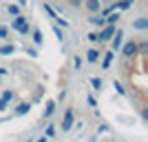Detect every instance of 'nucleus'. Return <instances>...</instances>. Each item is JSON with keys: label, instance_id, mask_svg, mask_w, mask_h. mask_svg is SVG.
Here are the masks:
<instances>
[{"label": "nucleus", "instance_id": "8", "mask_svg": "<svg viewBox=\"0 0 148 142\" xmlns=\"http://www.w3.org/2000/svg\"><path fill=\"white\" fill-rule=\"evenodd\" d=\"M99 58H102V51L95 49V47H91V49L86 51V58H84V60H86L88 64H95V62H99Z\"/></svg>", "mask_w": 148, "mask_h": 142}, {"label": "nucleus", "instance_id": "36", "mask_svg": "<svg viewBox=\"0 0 148 142\" xmlns=\"http://www.w3.org/2000/svg\"><path fill=\"white\" fill-rule=\"evenodd\" d=\"M130 2H133V5H135V2H137V0H130Z\"/></svg>", "mask_w": 148, "mask_h": 142}, {"label": "nucleus", "instance_id": "26", "mask_svg": "<svg viewBox=\"0 0 148 142\" xmlns=\"http://www.w3.org/2000/svg\"><path fill=\"white\" fill-rule=\"evenodd\" d=\"M42 9H44V11H47V13H49V16H51V18H53V20H56L58 11H56V9H53V7H51V5H42Z\"/></svg>", "mask_w": 148, "mask_h": 142}, {"label": "nucleus", "instance_id": "10", "mask_svg": "<svg viewBox=\"0 0 148 142\" xmlns=\"http://www.w3.org/2000/svg\"><path fill=\"white\" fill-rule=\"evenodd\" d=\"M88 22H91L93 27H97V29H102V27L106 25V22H104V16H102V13H91V16H88Z\"/></svg>", "mask_w": 148, "mask_h": 142}, {"label": "nucleus", "instance_id": "24", "mask_svg": "<svg viewBox=\"0 0 148 142\" xmlns=\"http://www.w3.org/2000/svg\"><path fill=\"white\" fill-rule=\"evenodd\" d=\"M82 64H84V58H82V56H75V58H73V69H77V71H80Z\"/></svg>", "mask_w": 148, "mask_h": 142}, {"label": "nucleus", "instance_id": "16", "mask_svg": "<svg viewBox=\"0 0 148 142\" xmlns=\"http://www.w3.org/2000/svg\"><path fill=\"white\" fill-rule=\"evenodd\" d=\"M5 9H7V13H9L11 18H13V16H18V13H20V7L16 5V2H9V5H7Z\"/></svg>", "mask_w": 148, "mask_h": 142}, {"label": "nucleus", "instance_id": "28", "mask_svg": "<svg viewBox=\"0 0 148 142\" xmlns=\"http://www.w3.org/2000/svg\"><path fill=\"white\" fill-rule=\"evenodd\" d=\"M97 133H108V124H106V122H102V124L97 127Z\"/></svg>", "mask_w": 148, "mask_h": 142}, {"label": "nucleus", "instance_id": "22", "mask_svg": "<svg viewBox=\"0 0 148 142\" xmlns=\"http://www.w3.org/2000/svg\"><path fill=\"white\" fill-rule=\"evenodd\" d=\"M102 85H104V82H102V78H91V87L95 89V91H99V89H102Z\"/></svg>", "mask_w": 148, "mask_h": 142}, {"label": "nucleus", "instance_id": "15", "mask_svg": "<svg viewBox=\"0 0 148 142\" xmlns=\"http://www.w3.org/2000/svg\"><path fill=\"white\" fill-rule=\"evenodd\" d=\"M56 133H58V127L53 122H49L47 127H44V136L47 138H56Z\"/></svg>", "mask_w": 148, "mask_h": 142}, {"label": "nucleus", "instance_id": "5", "mask_svg": "<svg viewBox=\"0 0 148 142\" xmlns=\"http://www.w3.org/2000/svg\"><path fill=\"white\" fill-rule=\"evenodd\" d=\"M108 42H111L113 51H117L119 47H122V42H124V29H115V33H113V38L108 40Z\"/></svg>", "mask_w": 148, "mask_h": 142}, {"label": "nucleus", "instance_id": "11", "mask_svg": "<svg viewBox=\"0 0 148 142\" xmlns=\"http://www.w3.org/2000/svg\"><path fill=\"white\" fill-rule=\"evenodd\" d=\"M29 33H31V40H33L36 47H42V44H44V36H42V31H40V29H31Z\"/></svg>", "mask_w": 148, "mask_h": 142}, {"label": "nucleus", "instance_id": "18", "mask_svg": "<svg viewBox=\"0 0 148 142\" xmlns=\"http://www.w3.org/2000/svg\"><path fill=\"white\" fill-rule=\"evenodd\" d=\"M0 98L5 100V102H11V100H13V98H16V93H13V91H11V89H5V91L0 93Z\"/></svg>", "mask_w": 148, "mask_h": 142}, {"label": "nucleus", "instance_id": "25", "mask_svg": "<svg viewBox=\"0 0 148 142\" xmlns=\"http://www.w3.org/2000/svg\"><path fill=\"white\" fill-rule=\"evenodd\" d=\"M86 102H88V107H93V109H97V98H95L93 93H88V96H86Z\"/></svg>", "mask_w": 148, "mask_h": 142}, {"label": "nucleus", "instance_id": "9", "mask_svg": "<svg viewBox=\"0 0 148 142\" xmlns=\"http://www.w3.org/2000/svg\"><path fill=\"white\" fill-rule=\"evenodd\" d=\"M133 29H137V31H148V18L146 16H139V18H135L133 20Z\"/></svg>", "mask_w": 148, "mask_h": 142}, {"label": "nucleus", "instance_id": "21", "mask_svg": "<svg viewBox=\"0 0 148 142\" xmlns=\"http://www.w3.org/2000/svg\"><path fill=\"white\" fill-rule=\"evenodd\" d=\"M86 40L93 42V44H99V33H97V31H91V33L86 36Z\"/></svg>", "mask_w": 148, "mask_h": 142}, {"label": "nucleus", "instance_id": "32", "mask_svg": "<svg viewBox=\"0 0 148 142\" xmlns=\"http://www.w3.org/2000/svg\"><path fill=\"white\" fill-rule=\"evenodd\" d=\"M27 53H29L31 58H36V56H38V51H36V49H31V47H29V49H27Z\"/></svg>", "mask_w": 148, "mask_h": 142}, {"label": "nucleus", "instance_id": "6", "mask_svg": "<svg viewBox=\"0 0 148 142\" xmlns=\"http://www.w3.org/2000/svg\"><path fill=\"white\" fill-rule=\"evenodd\" d=\"M82 7H84L88 13H99V9H102V0H82Z\"/></svg>", "mask_w": 148, "mask_h": 142}, {"label": "nucleus", "instance_id": "35", "mask_svg": "<svg viewBox=\"0 0 148 142\" xmlns=\"http://www.w3.org/2000/svg\"><path fill=\"white\" fill-rule=\"evenodd\" d=\"M27 142H33V138H29V140H27Z\"/></svg>", "mask_w": 148, "mask_h": 142}, {"label": "nucleus", "instance_id": "34", "mask_svg": "<svg viewBox=\"0 0 148 142\" xmlns=\"http://www.w3.org/2000/svg\"><path fill=\"white\" fill-rule=\"evenodd\" d=\"M91 142H97V138H91Z\"/></svg>", "mask_w": 148, "mask_h": 142}, {"label": "nucleus", "instance_id": "7", "mask_svg": "<svg viewBox=\"0 0 148 142\" xmlns=\"http://www.w3.org/2000/svg\"><path fill=\"white\" fill-rule=\"evenodd\" d=\"M56 109H58V102H56V100H47V107H44V111H42V120H44V122L53 118Z\"/></svg>", "mask_w": 148, "mask_h": 142}, {"label": "nucleus", "instance_id": "13", "mask_svg": "<svg viewBox=\"0 0 148 142\" xmlns=\"http://www.w3.org/2000/svg\"><path fill=\"white\" fill-rule=\"evenodd\" d=\"M102 58H104V60H102V69H111V64H113V58H115V51H106V53H104V56H102Z\"/></svg>", "mask_w": 148, "mask_h": 142}, {"label": "nucleus", "instance_id": "27", "mask_svg": "<svg viewBox=\"0 0 148 142\" xmlns=\"http://www.w3.org/2000/svg\"><path fill=\"white\" fill-rule=\"evenodd\" d=\"M0 40H9V29L7 27H0Z\"/></svg>", "mask_w": 148, "mask_h": 142}, {"label": "nucleus", "instance_id": "30", "mask_svg": "<svg viewBox=\"0 0 148 142\" xmlns=\"http://www.w3.org/2000/svg\"><path fill=\"white\" fill-rule=\"evenodd\" d=\"M7 107H9V102H5V100L0 98V111H7Z\"/></svg>", "mask_w": 148, "mask_h": 142}, {"label": "nucleus", "instance_id": "23", "mask_svg": "<svg viewBox=\"0 0 148 142\" xmlns=\"http://www.w3.org/2000/svg\"><path fill=\"white\" fill-rule=\"evenodd\" d=\"M113 87H115V91H117L119 96H126V89L122 87V82H119V80H113Z\"/></svg>", "mask_w": 148, "mask_h": 142}, {"label": "nucleus", "instance_id": "4", "mask_svg": "<svg viewBox=\"0 0 148 142\" xmlns=\"http://www.w3.org/2000/svg\"><path fill=\"white\" fill-rule=\"evenodd\" d=\"M115 29H117V25H104L102 29L97 31L99 33V44H104V42H108L113 38V33H115Z\"/></svg>", "mask_w": 148, "mask_h": 142}, {"label": "nucleus", "instance_id": "20", "mask_svg": "<svg viewBox=\"0 0 148 142\" xmlns=\"http://www.w3.org/2000/svg\"><path fill=\"white\" fill-rule=\"evenodd\" d=\"M56 25L62 27V29H71V22H69V20H64V18H60V16H56Z\"/></svg>", "mask_w": 148, "mask_h": 142}, {"label": "nucleus", "instance_id": "19", "mask_svg": "<svg viewBox=\"0 0 148 142\" xmlns=\"http://www.w3.org/2000/svg\"><path fill=\"white\" fill-rule=\"evenodd\" d=\"M130 7H133L130 0H119V2H117V11H128Z\"/></svg>", "mask_w": 148, "mask_h": 142}, {"label": "nucleus", "instance_id": "17", "mask_svg": "<svg viewBox=\"0 0 148 142\" xmlns=\"http://www.w3.org/2000/svg\"><path fill=\"white\" fill-rule=\"evenodd\" d=\"M51 29H53V33H56V38H58V40H60V42H64V40H66V36H64V29H62V27L53 25V27H51Z\"/></svg>", "mask_w": 148, "mask_h": 142}, {"label": "nucleus", "instance_id": "3", "mask_svg": "<svg viewBox=\"0 0 148 142\" xmlns=\"http://www.w3.org/2000/svg\"><path fill=\"white\" fill-rule=\"evenodd\" d=\"M119 51H122L124 58H130V60L137 58V40H133V38H130V40H124L122 47H119Z\"/></svg>", "mask_w": 148, "mask_h": 142}, {"label": "nucleus", "instance_id": "12", "mask_svg": "<svg viewBox=\"0 0 148 142\" xmlns=\"http://www.w3.org/2000/svg\"><path fill=\"white\" fill-rule=\"evenodd\" d=\"M31 102H20V105H16V109H13V113H16V116H27V113L31 111Z\"/></svg>", "mask_w": 148, "mask_h": 142}, {"label": "nucleus", "instance_id": "31", "mask_svg": "<svg viewBox=\"0 0 148 142\" xmlns=\"http://www.w3.org/2000/svg\"><path fill=\"white\" fill-rule=\"evenodd\" d=\"M16 5H18V7H20V9H25V7H27V5H29V0H18V2H16Z\"/></svg>", "mask_w": 148, "mask_h": 142}, {"label": "nucleus", "instance_id": "2", "mask_svg": "<svg viewBox=\"0 0 148 142\" xmlns=\"http://www.w3.org/2000/svg\"><path fill=\"white\" fill-rule=\"evenodd\" d=\"M73 124H75V109L73 107H66V109H64V116H62V122H60V131L69 133V131L73 129Z\"/></svg>", "mask_w": 148, "mask_h": 142}, {"label": "nucleus", "instance_id": "1", "mask_svg": "<svg viewBox=\"0 0 148 142\" xmlns=\"http://www.w3.org/2000/svg\"><path fill=\"white\" fill-rule=\"evenodd\" d=\"M11 29H13V31H18V33H22V36H29V31H31L29 18H27V16H22V13L13 16V20H11Z\"/></svg>", "mask_w": 148, "mask_h": 142}, {"label": "nucleus", "instance_id": "14", "mask_svg": "<svg viewBox=\"0 0 148 142\" xmlns=\"http://www.w3.org/2000/svg\"><path fill=\"white\" fill-rule=\"evenodd\" d=\"M13 51H16V44L7 42V40H5V44H0V56H11Z\"/></svg>", "mask_w": 148, "mask_h": 142}, {"label": "nucleus", "instance_id": "33", "mask_svg": "<svg viewBox=\"0 0 148 142\" xmlns=\"http://www.w3.org/2000/svg\"><path fill=\"white\" fill-rule=\"evenodd\" d=\"M2 76H7V69L5 67H0V78H2Z\"/></svg>", "mask_w": 148, "mask_h": 142}, {"label": "nucleus", "instance_id": "29", "mask_svg": "<svg viewBox=\"0 0 148 142\" xmlns=\"http://www.w3.org/2000/svg\"><path fill=\"white\" fill-rule=\"evenodd\" d=\"M69 5L73 7V9H80V7H82V0H69Z\"/></svg>", "mask_w": 148, "mask_h": 142}]
</instances>
